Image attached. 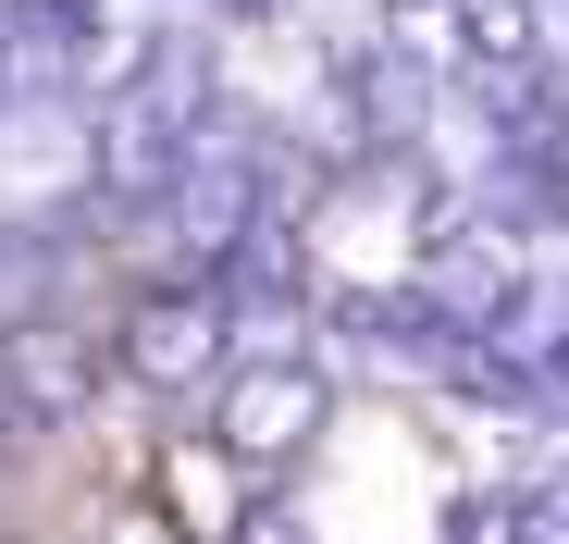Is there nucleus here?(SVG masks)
<instances>
[{
	"label": "nucleus",
	"instance_id": "423d86ee",
	"mask_svg": "<svg viewBox=\"0 0 569 544\" xmlns=\"http://www.w3.org/2000/svg\"><path fill=\"white\" fill-rule=\"evenodd\" d=\"M248 544H298V520H272V507H260V520H248Z\"/></svg>",
	"mask_w": 569,
	"mask_h": 544
},
{
	"label": "nucleus",
	"instance_id": "f03ea898",
	"mask_svg": "<svg viewBox=\"0 0 569 544\" xmlns=\"http://www.w3.org/2000/svg\"><path fill=\"white\" fill-rule=\"evenodd\" d=\"M211 433L236 445L248 471H272V459H298V445L322 433V372H298V359H284V346L236 359V372L211 384Z\"/></svg>",
	"mask_w": 569,
	"mask_h": 544
},
{
	"label": "nucleus",
	"instance_id": "f257e3e1",
	"mask_svg": "<svg viewBox=\"0 0 569 544\" xmlns=\"http://www.w3.org/2000/svg\"><path fill=\"white\" fill-rule=\"evenodd\" d=\"M223 334H236V298L223 285H149L137 310H124V372L149 384V396H199V384H223L236 359H223Z\"/></svg>",
	"mask_w": 569,
	"mask_h": 544
},
{
	"label": "nucleus",
	"instance_id": "39448f33",
	"mask_svg": "<svg viewBox=\"0 0 569 544\" xmlns=\"http://www.w3.org/2000/svg\"><path fill=\"white\" fill-rule=\"evenodd\" d=\"M62 223H74V211L0 223V322H38V310H50V285H62Z\"/></svg>",
	"mask_w": 569,
	"mask_h": 544
},
{
	"label": "nucleus",
	"instance_id": "6e6552de",
	"mask_svg": "<svg viewBox=\"0 0 569 544\" xmlns=\"http://www.w3.org/2000/svg\"><path fill=\"white\" fill-rule=\"evenodd\" d=\"M223 13H272V0H223Z\"/></svg>",
	"mask_w": 569,
	"mask_h": 544
},
{
	"label": "nucleus",
	"instance_id": "20e7f679",
	"mask_svg": "<svg viewBox=\"0 0 569 544\" xmlns=\"http://www.w3.org/2000/svg\"><path fill=\"white\" fill-rule=\"evenodd\" d=\"M0 409L13 421H74L87 409V346L74 334H50V322H0Z\"/></svg>",
	"mask_w": 569,
	"mask_h": 544
},
{
	"label": "nucleus",
	"instance_id": "0eeeda50",
	"mask_svg": "<svg viewBox=\"0 0 569 544\" xmlns=\"http://www.w3.org/2000/svg\"><path fill=\"white\" fill-rule=\"evenodd\" d=\"M557 161H569V100H557Z\"/></svg>",
	"mask_w": 569,
	"mask_h": 544
},
{
	"label": "nucleus",
	"instance_id": "7ed1b4c3",
	"mask_svg": "<svg viewBox=\"0 0 569 544\" xmlns=\"http://www.w3.org/2000/svg\"><path fill=\"white\" fill-rule=\"evenodd\" d=\"M100 38H112L100 0H13V87H26V100L87 87V74H100Z\"/></svg>",
	"mask_w": 569,
	"mask_h": 544
}]
</instances>
